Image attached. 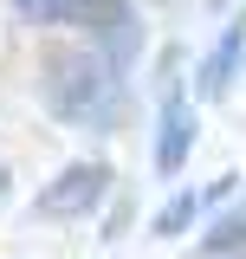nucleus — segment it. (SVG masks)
<instances>
[{"mask_svg":"<svg viewBox=\"0 0 246 259\" xmlns=\"http://www.w3.org/2000/svg\"><path fill=\"white\" fill-rule=\"evenodd\" d=\"M46 104L59 110V117H91L97 104L110 97V78H104V59H91V52H71V46H59V52H46Z\"/></svg>","mask_w":246,"mask_h":259,"instance_id":"obj_1","label":"nucleus"},{"mask_svg":"<svg viewBox=\"0 0 246 259\" xmlns=\"http://www.w3.org/2000/svg\"><path fill=\"white\" fill-rule=\"evenodd\" d=\"M104 188H110V168L104 162H71L52 188L39 194V214H52V221H71V214H91L97 201H104Z\"/></svg>","mask_w":246,"mask_h":259,"instance_id":"obj_2","label":"nucleus"},{"mask_svg":"<svg viewBox=\"0 0 246 259\" xmlns=\"http://www.w3.org/2000/svg\"><path fill=\"white\" fill-rule=\"evenodd\" d=\"M194 149V117H188V104H162V143H155V168L162 175H175Z\"/></svg>","mask_w":246,"mask_h":259,"instance_id":"obj_3","label":"nucleus"},{"mask_svg":"<svg viewBox=\"0 0 246 259\" xmlns=\"http://www.w3.org/2000/svg\"><path fill=\"white\" fill-rule=\"evenodd\" d=\"M233 65H240V32H227V39L214 46V59L201 65V97H220V91H227V71H233Z\"/></svg>","mask_w":246,"mask_h":259,"instance_id":"obj_4","label":"nucleus"},{"mask_svg":"<svg viewBox=\"0 0 246 259\" xmlns=\"http://www.w3.org/2000/svg\"><path fill=\"white\" fill-rule=\"evenodd\" d=\"M188 214H194V201H188V194H175V201L155 214V233H175V227H188Z\"/></svg>","mask_w":246,"mask_h":259,"instance_id":"obj_5","label":"nucleus"}]
</instances>
